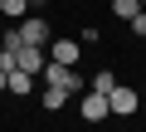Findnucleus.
<instances>
[{"mask_svg":"<svg viewBox=\"0 0 146 132\" xmlns=\"http://www.w3.org/2000/svg\"><path fill=\"white\" fill-rule=\"evenodd\" d=\"M39 78H44V83H54V88H63V93H83V88H88V78H83L78 69H68V64H54V59L39 69Z\"/></svg>","mask_w":146,"mask_h":132,"instance_id":"nucleus-1","label":"nucleus"},{"mask_svg":"<svg viewBox=\"0 0 146 132\" xmlns=\"http://www.w3.org/2000/svg\"><path fill=\"white\" fill-rule=\"evenodd\" d=\"M141 108V98H136V88H127V83H117L112 93H107V113H117V117H131Z\"/></svg>","mask_w":146,"mask_h":132,"instance_id":"nucleus-2","label":"nucleus"},{"mask_svg":"<svg viewBox=\"0 0 146 132\" xmlns=\"http://www.w3.org/2000/svg\"><path fill=\"white\" fill-rule=\"evenodd\" d=\"M44 64H49V49H39V44H20V49H15V69H25V74L39 78Z\"/></svg>","mask_w":146,"mask_h":132,"instance_id":"nucleus-3","label":"nucleus"},{"mask_svg":"<svg viewBox=\"0 0 146 132\" xmlns=\"http://www.w3.org/2000/svg\"><path fill=\"white\" fill-rule=\"evenodd\" d=\"M44 49H49L54 64H68V69L83 59V44H78V39H54V44H44Z\"/></svg>","mask_w":146,"mask_h":132,"instance_id":"nucleus-4","label":"nucleus"},{"mask_svg":"<svg viewBox=\"0 0 146 132\" xmlns=\"http://www.w3.org/2000/svg\"><path fill=\"white\" fill-rule=\"evenodd\" d=\"M20 39H25V44H39V49H44V44H49V25H44L39 15H25V20H20Z\"/></svg>","mask_w":146,"mask_h":132,"instance_id":"nucleus-5","label":"nucleus"},{"mask_svg":"<svg viewBox=\"0 0 146 132\" xmlns=\"http://www.w3.org/2000/svg\"><path fill=\"white\" fill-rule=\"evenodd\" d=\"M5 93H10V98H25V93H34V74H25V69H10V74H5Z\"/></svg>","mask_w":146,"mask_h":132,"instance_id":"nucleus-6","label":"nucleus"},{"mask_svg":"<svg viewBox=\"0 0 146 132\" xmlns=\"http://www.w3.org/2000/svg\"><path fill=\"white\" fill-rule=\"evenodd\" d=\"M107 113V93H83V122H102Z\"/></svg>","mask_w":146,"mask_h":132,"instance_id":"nucleus-7","label":"nucleus"},{"mask_svg":"<svg viewBox=\"0 0 146 132\" xmlns=\"http://www.w3.org/2000/svg\"><path fill=\"white\" fill-rule=\"evenodd\" d=\"M5 15L10 20H25L29 15V0H0V20H5Z\"/></svg>","mask_w":146,"mask_h":132,"instance_id":"nucleus-8","label":"nucleus"},{"mask_svg":"<svg viewBox=\"0 0 146 132\" xmlns=\"http://www.w3.org/2000/svg\"><path fill=\"white\" fill-rule=\"evenodd\" d=\"M112 15H117V20L127 25L131 15H141V0H112Z\"/></svg>","mask_w":146,"mask_h":132,"instance_id":"nucleus-9","label":"nucleus"},{"mask_svg":"<svg viewBox=\"0 0 146 132\" xmlns=\"http://www.w3.org/2000/svg\"><path fill=\"white\" fill-rule=\"evenodd\" d=\"M63 103H68V93H63V88H54V83H44V108H49V113H58Z\"/></svg>","mask_w":146,"mask_h":132,"instance_id":"nucleus-10","label":"nucleus"},{"mask_svg":"<svg viewBox=\"0 0 146 132\" xmlns=\"http://www.w3.org/2000/svg\"><path fill=\"white\" fill-rule=\"evenodd\" d=\"M112 88H117V74H112V69L93 74V93H112Z\"/></svg>","mask_w":146,"mask_h":132,"instance_id":"nucleus-11","label":"nucleus"},{"mask_svg":"<svg viewBox=\"0 0 146 132\" xmlns=\"http://www.w3.org/2000/svg\"><path fill=\"white\" fill-rule=\"evenodd\" d=\"M127 29H131L136 39H146V10H141V15H131V20H127Z\"/></svg>","mask_w":146,"mask_h":132,"instance_id":"nucleus-12","label":"nucleus"},{"mask_svg":"<svg viewBox=\"0 0 146 132\" xmlns=\"http://www.w3.org/2000/svg\"><path fill=\"white\" fill-rule=\"evenodd\" d=\"M0 93H5V69H0Z\"/></svg>","mask_w":146,"mask_h":132,"instance_id":"nucleus-13","label":"nucleus"},{"mask_svg":"<svg viewBox=\"0 0 146 132\" xmlns=\"http://www.w3.org/2000/svg\"><path fill=\"white\" fill-rule=\"evenodd\" d=\"M44 5H54V0H44Z\"/></svg>","mask_w":146,"mask_h":132,"instance_id":"nucleus-14","label":"nucleus"},{"mask_svg":"<svg viewBox=\"0 0 146 132\" xmlns=\"http://www.w3.org/2000/svg\"><path fill=\"white\" fill-rule=\"evenodd\" d=\"M141 5H146V0H141Z\"/></svg>","mask_w":146,"mask_h":132,"instance_id":"nucleus-15","label":"nucleus"},{"mask_svg":"<svg viewBox=\"0 0 146 132\" xmlns=\"http://www.w3.org/2000/svg\"><path fill=\"white\" fill-rule=\"evenodd\" d=\"M141 10H146V5H141Z\"/></svg>","mask_w":146,"mask_h":132,"instance_id":"nucleus-16","label":"nucleus"}]
</instances>
